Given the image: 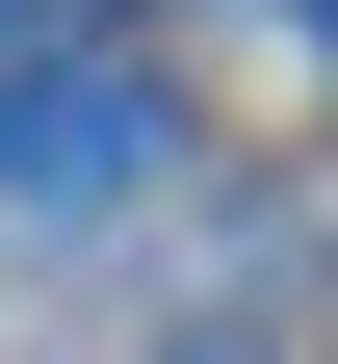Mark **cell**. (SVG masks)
Wrapping results in <instances>:
<instances>
[{
	"mask_svg": "<svg viewBox=\"0 0 338 364\" xmlns=\"http://www.w3.org/2000/svg\"><path fill=\"white\" fill-rule=\"evenodd\" d=\"M286 53H338V0H286Z\"/></svg>",
	"mask_w": 338,
	"mask_h": 364,
	"instance_id": "obj_3",
	"label": "cell"
},
{
	"mask_svg": "<svg viewBox=\"0 0 338 364\" xmlns=\"http://www.w3.org/2000/svg\"><path fill=\"white\" fill-rule=\"evenodd\" d=\"M78 53V0H0V105H26V78H53Z\"/></svg>",
	"mask_w": 338,
	"mask_h": 364,
	"instance_id": "obj_2",
	"label": "cell"
},
{
	"mask_svg": "<svg viewBox=\"0 0 338 364\" xmlns=\"http://www.w3.org/2000/svg\"><path fill=\"white\" fill-rule=\"evenodd\" d=\"M208 364H260V338H208Z\"/></svg>",
	"mask_w": 338,
	"mask_h": 364,
	"instance_id": "obj_4",
	"label": "cell"
},
{
	"mask_svg": "<svg viewBox=\"0 0 338 364\" xmlns=\"http://www.w3.org/2000/svg\"><path fill=\"white\" fill-rule=\"evenodd\" d=\"M157 156H182V105H157L130 53H53L26 105H0V208H53V235H78V208H130Z\"/></svg>",
	"mask_w": 338,
	"mask_h": 364,
	"instance_id": "obj_1",
	"label": "cell"
}]
</instances>
